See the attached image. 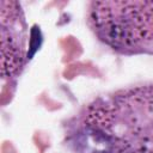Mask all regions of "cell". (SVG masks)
Here are the masks:
<instances>
[{
    "label": "cell",
    "instance_id": "1",
    "mask_svg": "<svg viewBox=\"0 0 153 153\" xmlns=\"http://www.w3.org/2000/svg\"><path fill=\"white\" fill-rule=\"evenodd\" d=\"M90 20L96 33L118 49L153 41V2H92Z\"/></svg>",
    "mask_w": 153,
    "mask_h": 153
},
{
    "label": "cell",
    "instance_id": "2",
    "mask_svg": "<svg viewBox=\"0 0 153 153\" xmlns=\"http://www.w3.org/2000/svg\"><path fill=\"white\" fill-rule=\"evenodd\" d=\"M112 147L110 137L94 129L84 130L75 139V148L80 153H111Z\"/></svg>",
    "mask_w": 153,
    "mask_h": 153
},
{
    "label": "cell",
    "instance_id": "3",
    "mask_svg": "<svg viewBox=\"0 0 153 153\" xmlns=\"http://www.w3.org/2000/svg\"><path fill=\"white\" fill-rule=\"evenodd\" d=\"M133 153H143V152H133Z\"/></svg>",
    "mask_w": 153,
    "mask_h": 153
}]
</instances>
